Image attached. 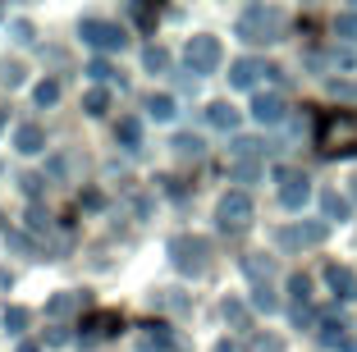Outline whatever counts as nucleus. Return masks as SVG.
I'll list each match as a JSON object with an SVG mask.
<instances>
[{"mask_svg": "<svg viewBox=\"0 0 357 352\" xmlns=\"http://www.w3.org/2000/svg\"><path fill=\"white\" fill-rule=\"evenodd\" d=\"M147 114H151V119H174V114H178L174 110V96H165V92L156 96V92H151L147 96Z\"/></svg>", "mask_w": 357, "mask_h": 352, "instance_id": "18", "label": "nucleus"}, {"mask_svg": "<svg viewBox=\"0 0 357 352\" xmlns=\"http://www.w3.org/2000/svg\"><path fill=\"white\" fill-rule=\"evenodd\" d=\"M284 32V14L280 10H266V5H252V10L238 19V37L252 46H266V42H280Z\"/></svg>", "mask_w": 357, "mask_h": 352, "instance_id": "1", "label": "nucleus"}, {"mask_svg": "<svg viewBox=\"0 0 357 352\" xmlns=\"http://www.w3.org/2000/svg\"><path fill=\"white\" fill-rule=\"evenodd\" d=\"M137 352H174V339H169V330H165V325H142Z\"/></svg>", "mask_w": 357, "mask_h": 352, "instance_id": "10", "label": "nucleus"}, {"mask_svg": "<svg viewBox=\"0 0 357 352\" xmlns=\"http://www.w3.org/2000/svg\"><path fill=\"white\" fill-rule=\"evenodd\" d=\"M69 343V330H46V348H64Z\"/></svg>", "mask_w": 357, "mask_h": 352, "instance_id": "36", "label": "nucleus"}, {"mask_svg": "<svg viewBox=\"0 0 357 352\" xmlns=\"http://www.w3.org/2000/svg\"><path fill=\"white\" fill-rule=\"evenodd\" d=\"M307 197H312V188H307V174H298V169H280V201H284V206L298 211Z\"/></svg>", "mask_w": 357, "mask_h": 352, "instance_id": "7", "label": "nucleus"}, {"mask_svg": "<svg viewBox=\"0 0 357 352\" xmlns=\"http://www.w3.org/2000/svg\"><path fill=\"white\" fill-rule=\"evenodd\" d=\"M183 60H188V73H215V64H220V42H215V37H192Z\"/></svg>", "mask_w": 357, "mask_h": 352, "instance_id": "6", "label": "nucleus"}, {"mask_svg": "<svg viewBox=\"0 0 357 352\" xmlns=\"http://www.w3.org/2000/svg\"><path fill=\"white\" fill-rule=\"evenodd\" d=\"M326 280H330V289H335L339 298H357V275H353V270H344V266H326Z\"/></svg>", "mask_w": 357, "mask_h": 352, "instance_id": "14", "label": "nucleus"}, {"mask_svg": "<svg viewBox=\"0 0 357 352\" xmlns=\"http://www.w3.org/2000/svg\"><path fill=\"white\" fill-rule=\"evenodd\" d=\"M169 261H174L183 275H206L211 270V243L197 238V234H178L169 243Z\"/></svg>", "mask_w": 357, "mask_h": 352, "instance_id": "2", "label": "nucleus"}, {"mask_svg": "<svg viewBox=\"0 0 357 352\" xmlns=\"http://www.w3.org/2000/svg\"><path fill=\"white\" fill-rule=\"evenodd\" d=\"M215 224H220L225 234L248 229V224H252V197H248V192H229V197H220V206H215Z\"/></svg>", "mask_w": 357, "mask_h": 352, "instance_id": "5", "label": "nucleus"}, {"mask_svg": "<svg viewBox=\"0 0 357 352\" xmlns=\"http://www.w3.org/2000/svg\"><path fill=\"white\" fill-rule=\"evenodd\" d=\"M156 302H160V307H169V311H183V307H188V298H178L174 289H160V293H156Z\"/></svg>", "mask_w": 357, "mask_h": 352, "instance_id": "32", "label": "nucleus"}, {"mask_svg": "<svg viewBox=\"0 0 357 352\" xmlns=\"http://www.w3.org/2000/svg\"><path fill=\"white\" fill-rule=\"evenodd\" d=\"M243 270H248L252 280H271V261H261V257H248V261H243Z\"/></svg>", "mask_w": 357, "mask_h": 352, "instance_id": "29", "label": "nucleus"}, {"mask_svg": "<svg viewBox=\"0 0 357 352\" xmlns=\"http://www.w3.org/2000/svg\"><path fill=\"white\" fill-rule=\"evenodd\" d=\"M357 146V114H330L321 124V151H353Z\"/></svg>", "mask_w": 357, "mask_h": 352, "instance_id": "3", "label": "nucleus"}, {"mask_svg": "<svg viewBox=\"0 0 357 352\" xmlns=\"http://www.w3.org/2000/svg\"><path fill=\"white\" fill-rule=\"evenodd\" d=\"M115 137H119L124 151H137V146H142V119H137V114H124L119 128H115Z\"/></svg>", "mask_w": 357, "mask_h": 352, "instance_id": "13", "label": "nucleus"}, {"mask_svg": "<svg viewBox=\"0 0 357 352\" xmlns=\"http://www.w3.org/2000/svg\"><path fill=\"white\" fill-rule=\"evenodd\" d=\"M19 352H42V348H37V343H23V348Z\"/></svg>", "mask_w": 357, "mask_h": 352, "instance_id": "40", "label": "nucleus"}, {"mask_svg": "<svg viewBox=\"0 0 357 352\" xmlns=\"http://www.w3.org/2000/svg\"><path fill=\"white\" fill-rule=\"evenodd\" d=\"M206 124H215V128H234V124H238V110H234L229 101H215V105H206Z\"/></svg>", "mask_w": 357, "mask_h": 352, "instance_id": "17", "label": "nucleus"}, {"mask_svg": "<svg viewBox=\"0 0 357 352\" xmlns=\"http://www.w3.org/2000/svg\"><path fill=\"white\" fill-rule=\"evenodd\" d=\"M14 146H19L23 155H37V151H46V133L37 124H23L19 133H14Z\"/></svg>", "mask_w": 357, "mask_h": 352, "instance_id": "15", "label": "nucleus"}, {"mask_svg": "<svg viewBox=\"0 0 357 352\" xmlns=\"http://www.w3.org/2000/svg\"><path fill=\"white\" fill-rule=\"evenodd\" d=\"M321 206H326L330 220H344V215H348V201L339 197V192H326V197H321Z\"/></svg>", "mask_w": 357, "mask_h": 352, "instance_id": "25", "label": "nucleus"}, {"mask_svg": "<svg viewBox=\"0 0 357 352\" xmlns=\"http://www.w3.org/2000/svg\"><path fill=\"white\" fill-rule=\"evenodd\" d=\"M321 343L339 348V343H344V321H321Z\"/></svg>", "mask_w": 357, "mask_h": 352, "instance_id": "24", "label": "nucleus"}, {"mask_svg": "<svg viewBox=\"0 0 357 352\" xmlns=\"http://www.w3.org/2000/svg\"><path fill=\"white\" fill-rule=\"evenodd\" d=\"M14 42H19V46H28V42H32V23H28V19L14 23Z\"/></svg>", "mask_w": 357, "mask_h": 352, "instance_id": "35", "label": "nucleus"}, {"mask_svg": "<svg viewBox=\"0 0 357 352\" xmlns=\"http://www.w3.org/2000/svg\"><path fill=\"white\" fill-rule=\"evenodd\" d=\"M83 110L87 114H105L110 110V92H105V87H92V92L83 96Z\"/></svg>", "mask_w": 357, "mask_h": 352, "instance_id": "21", "label": "nucleus"}, {"mask_svg": "<svg viewBox=\"0 0 357 352\" xmlns=\"http://www.w3.org/2000/svg\"><path fill=\"white\" fill-rule=\"evenodd\" d=\"M321 234H326L321 224H298V229H284L280 243L284 247H312V243H321Z\"/></svg>", "mask_w": 357, "mask_h": 352, "instance_id": "11", "label": "nucleus"}, {"mask_svg": "<svg viewBox=\"0 0 357 352\" xmlns=\"http://www.w3.org/2000/svg\"><path fill=\"white\" fill-rule=\"evenodd\" d=\"M28 321H32L28 307H5V330H10V334H23V330H28Z\"/></svg>", "mask_w": 357, "mask_h": 352, "instance_id": "22", "label": "nucleus"}, {"mask_svg": "<svg viewBox=\"0 0 357 352\" xmlns=\"http://www.w3.org/2000/svg\"><path fill=\"white\" fill-rule=\"evenodd\" d=\"M10 247L14 252H32V238H28V234H10Z\"/></svg>", "mask_w": 357, "mask_h": 352, "instance_id": "37", "label": "nucleus"}, {"mask_svg": "<svg viewBox=\"0 0 357 352\" xmlns=\"http://www.w3.org/2000/svg\"><path fill=\"white\" fill-rule=\"evenodd\" d=\"M257 352H280V339H261V343H257Z\"/></svg>", "mask_w": 357, "mask_h": 352, "instance_id": "38", "label": "nucleus"}, {"mask_svg": "<svg viewBox=\"0 0 357 352\" xmlns=\"http://www.w3.org/2000/svg\"><path fill=\"white\" fill-rule=\"evenodd\" d=\"M215 352H238V343H215Z\"/></svg>", "mask_w": 357, "mask_h": 352, "instance_id": "39", "label": "nucleus"}, {"mask_svg": "<svg viewBox=\"0 0 357 352\" xmlns=\"http://www.w3.org/2000/svg\"><path fill=\"white\" fill-rule=\"evenodd\" d=\"M119 311H92V316H87L83 321V343H96V339H110V334L119 330Z\"/></svg>", "mask_w": 357, "mask_h": 352, "instance_id": "8", "label": "nucleus"}, {"mask_svg": "<svg viewBox=\"0 0 357 352\" xmlns=\"http://www.w3.org/2000/svg\"><path fill=\"white\" fill-rule=\"evenodd\" d=\"M169 146H174V151L183 155V160H197V155H202V137H192V133H178Z\"/></svg>", "mask_w": 357, "mask_h": 352, "instance_id": "19", "label": "nucleus"}, {"mask_svg": "<svg viewBox=\"0 0 357 352\" xmlns=\"http://www.w3.org/2000/svg\"><path fill=\"white\" fill-rule=\"evenodd\" d=\"M335 32L344 37V42H357V14H339V19H335Z\"/></svg>", "mask_w": 357, "mask_h": 352, "instance_id": "26", "label": "nucleus"}, {"mask_svg": "<svg viewBox=\"0 0 357 352\" xmlns=\"http://www.w3.org/2000/svg\"><path fill=\"white\" fill-rule=\"evenodd\" d=\"M0 133H5V110H0Z\"/></svg>", "mask_w": 357, "mask_h": 352, "instance_id": "41", "label": "nucleus"}, {"mask_svg": "<svg viewBox=\"0 0 357 352\" xmlns=\"http://www.w3.org/2000/svg\"><path fill=\"white\" fill-rule=\"evenodd\" d=\"M32 96H37V105H55V101H60V83L46 78V83H37V92H32Z\"/></svg>", "mask_w": 357, "mask_h": 352, "instance_id": "23", "label": "nucleus"}, {"mask_svg": "<svg viewBox=\"0 0 357 352\" xmlns=\"http://www.w3.org/2000/svg\"><path fill=\"white\" fill-rule=\"evenodd\" d=\"M252 302H257V311H275L280 307V298H275L271 289H266V284H257V293H252Z\"/></svg>", "mask_w": 357, "mask_h": 352, "instance_id": "28", "label": "nucleus"}, {"mask_svg": "<svg viewBox=\"0 0 357 352\" xmlns=\"http://www.w3.org/2000/svg\"><path fill=\"white\" fill-rule=\"evenodd\" d=\"M78 37L87 46H96V51H124L128 46V32L119 23H105V19H83L78 23Z\"/></svg>", "mask_w": 357, "mask_h": 352, "instance_id": "4", "label": "nucleus"}, {"mask_svg": "<svg viewBox=\"0 0 357 352\" xmlns=\"http://www.w3.org/2000/svg\"><path fill=\"white\" fill-rule=\"evenodd\" d=\"M78 302H83L78 293H55V298L46 302V316H55V321H64V316H74V311H78Z\"/></svg>", "mask_w": 357, "mask_h": 352, "instance_id": "16", "label": "nucleus"}, {"mask_svg": "<svg viewBox=\"0 0 357 352\" xmlns=\"http://www.w3.org/2000/svg\"><path fill=\"white\" fill-rule=\"evenodd\" d=\"M261 73H266V78H275L280 69H271V64H257V60H238V64H229V83H234V87H252Z\"/></svg>", "mask_w": 357, "mask_h": 352, "instance_id": "9", "label": "nucleus"}, {"mask_svg": "<svg viewBox=\"0 0 357 352\" xmlns=\"http://www.w3.org/2000/svg\"><path fill=\"white\" fill-rule=\"evenodd\" d=\"M23 78H28L23 64H5V69H0V83H5V87H23Z\"/></svg>", "mask_w": 357, "mask_h": 352, "instance_id": "27", "label": "nucleus"}, {"mask_svg": "<svg viewBox=\"0 0 357 352\" xmlns=\"http://www.w3.org/2000/svg\"><path fill=\"white\" fill-rule=\"evenodd\" d=\"M257 174H261V169H257V160H234V178H238V183H252Z\"/></svg>", "mask_w": 357, "mask_h": 352, "instance_id": "30", "label": "nucleus"}, {"mask_svg": "<svg viewBox=\"0 0 357 352\" xmlns=\"http://www.w3.org/2000/svg\"><path fill=\"white\" fill-rule=\"evenodd\" d=\"M19 183H23V192H28V197H42V188H46V178H42V174H23Z\"/></svg>", "mask_w": 357, "mask_h": 352, "instance_id": "34", "label": "nucleus"}, {"mask_svg": "<svg viewBox=\"0 0 357 352\" xmlns=\"http://www.w3.org/2000/svg\"><path fill=\"white\" fill-rule=\"evenodd\" d=\"M28 224H32V234H51V215H46L42 206H32V211H28Z\"/></svg>", "mask_w": 357, "mask_h": 352, "instance_id": "31", "label": "nucleus"}, {"mask_svg": "<svg viewBox=\"0 0 357 352\" xmlns=\"http://www.w3.org/2000/svg\"><path fill=\"white\" fill-rule=\"evenodd\" d=\"M353 192H357V178H353Z\"/></svg>", "mask_w": 357, "mask_h": 352, "instance_id": "42", "label": "nucleus"}, {"mask_svg": "<svg viewBox=\"0 0 357 352\" xmlns=\"http://www.w3.org/2000/svg\"><path fill=\"white\" fill-rule=\"evenodd\" d=\"M142 64H147L151 73H165L169 69V51L165 46H147V51H142Z\"/></svg>", "mask_w": 357, "mask_h": 352, "instance_id": "20", "label": "nucleus"}, {"mask_svg": "<svg viewBox=\"0 0 357 352\" xmlns=\"http://www.w3.org/2000/svg\"><path fill=\"white\" fill-rule=\"evenodd\" d=\"M87 78H96V83H110V78H115V69H110L105 60H92V64H87Z\"/></svg>", "mask_w": 357, "mask_h": 352, "instance_id": "33", "label": "nucleus"}, {"mask_svg": "<svg viewBox=\"0 0 357 352\" xmlns=\"http://www.w3.org/2000/svg\"><path fill=\"white\" fill-rule=\"evenodd\" d=\"M252 119L257 124H280L284 119V101L280 96H257L252 101Z\"/></svg>", "mask_w": 357, "mask_h": 352, "instance_id": "12", "label": "nucleus"}]
</instances>
